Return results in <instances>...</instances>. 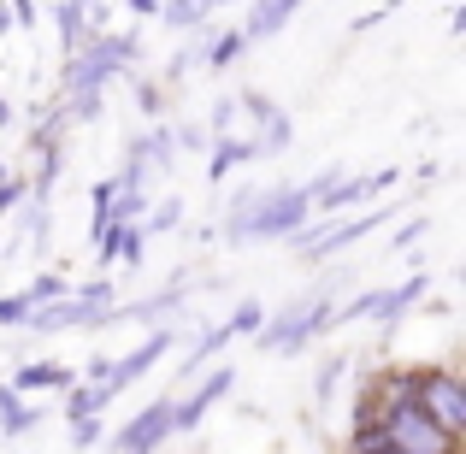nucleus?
<instances>
[{
	"label": "nucleus",
	"mask_w": 466,
	"mask_h": 454,
	"mask_svg": "<svg viewBox=\"0 0 466 454\" xmlns=\"http://www.w3.org/2000/svg\"><path fill=\"white\" fill-rule=\"evenodd\" d=\"M384 454H396V449H384Z\"/></svg>",
	"instance_id": "79ce46f5"
},
{
	"label": "nucleus",
	"mask_w": 466,
	"mask_h": 454,
	"mask_svg": "<svg viewBox=\"0 0 466 454\" xmlns=\"http://www.w3.org/2000/svg\"><path fill=\"white\" fill-rule=\"evenodd\" d=\"M171 342H177V330H171V325H154L148 337L137 342V348H130V354H118V360H113V372H106V384H101V389H106V396L118 401V396H125L130 384H137V378H148L154 366L166 360V348H171Z\"/></svg>",
	"instance_id": "1a4fd4ad"
},
{
	"label": "nucleus",
	"mask_w": 466,
	"mask_h": 454,
	"mask_svg": "<svg viewBox=\"0 0 466 454\" xmlns=\"http://www.w3.org/2000/svg\"><path fill=\"white\" fill-rule=\"evenodd\" d=\"M230 125H237V95H218L207 113V136H230Z\"/></svg>",
	"instance_id": "c85d7f7f"
},
{
	"label": "nucleus",
	"mask_w": 466,
	"mask_h": 454,
	"mask_svg": "<svg viewBox=\"0 0 466 454\" xmlns=\"http://www.w3.org/2000/svg\"><path fill=\"white\" fill-rule=\"evenodd\" d=\"M54 24H59V47H66V59L89 42V18H83L77 0H59V6H54Z\"/></svg>",
	"instance_id": "aec40b11"
},
{
	"label": "nucleus",
	"mask_w": 466,
	"mask_h": 454,
	"mask_svg": "<svg viewBox=\"0 0 466 454\" xmlns=\"http://www.w3.org/2000/svg\"><path fill=\"white\" fill-rule=\"evenodd\" d=\"M66 296H71V284H66V277H59V272H35L30 284H24V301H30V307H47V301H66Z\"/></svg>",
	"instance_id": "a878e982"
},
{
	"label": "nucleus",
	"mask_w": 466,
	"mask_h": 454,
	"mask_svg": "<svg viewBox=\"0 0 466 454\" xmlns=\"http://www.w3.org/2000/svg\"><path fill=\"white\" fill-rule=\"evenodd\" d=\"M137 106H142V113H148V118H159V113H166V83L142 77V83H137Z\"/></svg>",
	"instance_id": "7c9ffc66"
},
{
	"label": "nucleus",
	"mask_w": 466,
	"mask_h": 454,
	"mask_svg": "<svg viewBox=\"0 0 466 454\" xmlns=\"http://www.w3.org/2000/svg\"><path fill=\"white\" fill-rule=\"evenodd\" d=\"M6 12H12V30H35V0H6Z\"/></svg>",
	"instance_id": "c9c22d12"
},
{
	"label": "nucleus",
	"mask_w": 466,
	"mask_h": 454,
	"mask_svg": "<svg viewBox=\"0 0 466 454\" xmlns=\"http://www.w3.org/2000/svg\"><path fill=\"white\" fill-rule=\"evenodd\" d=\"M254 159H260V142L254 136H213L207 142V177L225 183L237 166H254Z\"/></svg>",
	"instance_id": "f8f14e48"
},
{
	"label": "nucleus",
	"mask_w": 466,
	"mask_h": 454,
	"mask_svg": "<svg viewBox=\"0 0 466 454\" xmlns=\"http://www.w3.org/2000/svg\"><path fill=\"white\" fill-rule=\"evenodd\" d=\"M6 30H12V12H6V6H0V35H6Z\"/></svg>",
	"instance_id": "58836bf2"
},
{
	"label": "nucleus",
	"mask_w": 466,
	"mask_h": 454,
	"mask_svg": "<svg viewBox=\"0 0 466 454\" xmlns=\"http://www.w3.org/2000/svg\"><path fill=\"white\" fill-rule=\"evenodd\" d=\"M384 218H396V207H372V213H354V218H337V225H301L296 230V237H289V242H296V254H301V260H308V266H319V260H330V254H342V248H354V242H360V237H372V230L378 225H384Z\"/></svg>",
	"instance_id": "0eeeda50"
},
{
	"label": "nucleus",
	"mask_w": 466,
	"mask_h": 454,
	"mask_svg": "<svg viewBox=\"0 0 466 454\" xmlns=\"http://www.w3.org/2000/svg\"><path fill=\"white\" fill-rule=\"evenodd\" d=\"M289 136H296L289 113H284V106H272V113L260 118V136H254V142H260V159H266V154H284V148H289Z\"/></svg>",
	"instance_id": "b1692460"
},
{
	"label": "nucleus",
	"mask_w": 466,
	"mask_h": 454,
	"mask_svg": "<svg viewBox=\"0 0 466 454\" xmlns=\"http://www.w3.org/2000/svg\"><path fill=\"white\" fill-rule=\"evenodd\" d=\"M0 177H12V166H6V154H0Z\"/></svg>",
	"instance_id": "ea45409f"
},
{
	"label": "nucleus",
	"mask_w": 466,
	"mask_h": 454,
	"mask_svg": "<svg viewBox=\"0 0 466 454\" xmlns=\"http://www.w3.org/2000/svg\"><path fill=\"white\" fill-rule=\"evenodd\" d=\"M130 12H137V18H159V0H125Z\"/></svg>",
	"instance_id": "e433bc0d"
},
{
	"label": "nucleus",
	"mask_w": 466,
	"mask_h": 454,
	"mask_svg": "<svg viewBox=\"0 0 466 454\" xmlns=\"http://www.w3.org/2000/svg\"><path fill=\"white\" fill-rule=\"evenodd\" d=\"M42 425V408H24V396L12 384H0V443H18Z\"/></svg>",
	"instance_id": "2eb2a0df"
},
{
	"label": "nucleus",
	"mask_w": 466,
	"mask_h": 454,
	"mask_svg": "<svg viewBox=\"0 0 466 454\" xmlns=\"http://www.w3.org/2000/svg\"><path fill=\"white\" fill-rule=\"evenodd\" d=\"M30 313H35V307L24 301V289H18V296H0V325H24Z\"/></svg>",
	"instance_id": "72a5a7b5"
},
{
	"label": "nucleus",
	"mask_w": 466,
	"mask_h": 454,
	"mask_svg": "<svg viewBox=\"0 0 466 454\" xmlns=\"http://www.w3.org/2000/svg\"><path fill=\"white\" fill-rule=\"evenodd\" d=\"M260 325H266V301H237V307H230V318H225L230 337H254Z\"/></svg>",
	"instance_id": "bb28decb"
},
{
	"label": "nucleus",
	"mask_w": 466,
	"mask_h": 454,
	"mask_svg": "<svg viewBox=\"0 0 466 454\" xmlns=\"http://www.w3.org/2000/svg\"><path fill=\"white\" fill-rule=\"evenodd\" d=\"M142 254H148V230L142 225H118L113 237H106V254H101V266H142Z\"/></svg>",
	"instance_id": "f3484780"
},
{
	"label": "nucleus",
	"mask_w": 466,
	"mask_h": 454,
	"mask_svg": "<svg viewBox=\"0 0 466 454\" xmlns=\"http://www.w3.org/2000/svg\"><path fill=\"white\" fill-rule=\"evenodd\" d=\"M342 284H349V272H330L325 284L313 289V296L284 301L278 313H266V325L254 330L260 354H308L313 342L330 330V318H337V289H342Z\"/></svg>",
	"instance_id": "f257e3e1"
},
{
	"label": "nucleus",
	"mask_w": 466,
	"mask_h": 454,
	"mask_svg": "<svg viewBox=\"0 0 466 454\" xmlns=\"http://www.w3.org/2000/svg\"><path fill=\"white\" fill-rule=\"evenodd\" d=\"M101 413H95V419H71V449H77V454H89L95 443H101Z\"/></svg>",
	"instance_id": "c756f323"
},
{
	"label": "nucleus",
	"mask_w": 466,
	"mask_h": 454,
	"mask_svg": "<svg viewBox=\"0 0 466 454\" xmlns=\"http://www.w3.org/2000/svg\"><path fill=\"white\" fill-rule=\"evenodd\" d=\"M137 154H142V166H148L154 177H159V171H171V166H177V142H171V125H154L148 136H137Z\"/></svg>",
	"instance_id": "a211bd4d"
},
{
	"label": "nucleus",
	"mask_w": 466,
	"mask_h": 454,
	"mask_svg": "<svg viewBox=\"0 0 466 454\" xmlns=\"http://www.w3.org/2000/svg\"><path fill=\"white\" fill-rule=\"evenodd\" d=\"M59 396H66V419H95V413H106L113 408V396H106L101 384H71V389H59Z\"/></svg>",
	"instance_id": "6ab92c4d"
},
{
	"label": "nucleus",
	"mask_w": 466,
	"mask_h": 454,
	"mask_svg": "<svg viewBox=\"0 0 466 454\" xmlns=\"http://www.w3.org/2000/svg\"><path fill=\"white\" fill-rule=\"evenodd\" d=\"M230 342V330L225 325H213V330H201V342H195L189 354H183V366H177V384H195L201 378V366H213L218 360V348Z\"/></svg>",
	"instance_id": "dca6fc26"
},
{
	"label": "nucleus",
	"mask_w": 466,
	"mask_h": 454,
	"mask_svg": "<svg viewBox=\"0 0 466 454\" xmlns=\"http://www.w3.org/2000/svg\"><path fill=\"white\" fill-rule=\"evenodd\" d=\"M242 54H248V42H242V30H218L213 42H207V59H201V66H207V71H230V66L242 59Z\"/></svg>",
	"instance_id": "5701e85b"
},
{
	"label": "nucleus",
	"mask_w": 466,
	"mask_h": 454,
	"mask_svg": "<svg viewBox=\"0 0 466 454\" xmlns=\"http://www.w3.org/2000/svg\"><path fill=\"white\" fill-rule=\"evenodd\" d=\"M159 443H171V396H154L137 419L118 425L113 454H159Z\"/></svg>",
	"instance_id": "9d476101"
},
{
	"label": "nucleus",
	"mask_w": 466,
	"mask_h": 454,
	"mask_svg": "<svg viewBox=\"0 0 466 454\" xmlns=\"http://www.w3.org/2000/svg\"><path fill=\"white\" fill-rule=\"evenodd\" d=\"M24 195H30V183H24V177H18V171H12V177H0V218H6V213H12V207H18V201H24Z\"/></svg>",
	"instance_id": "473e14b6"
},
{
	"label": "nucleus",
	"mask_w": 466,
	"mask_h": 454,
	"mask_svg": "<svg viewBox=\"0 0 466 454\" xmlns=\"http://www.w3.org/2000/svg\"><path fill=\"white\" fill-rule=\"evenodd\" d=\"M0 125H12V101H6V95H0Z\"/></svg>",
	"instance_id": "4c0bfd02"
},
{
	"label": "nucleus",
	"mask_w": 466,
	"mask_h": 454,
	"mask_svg": "<svg viewBox=\"0 0 466 454\" xmlns=\"http://www.w3.org/2000/svg\"><path fill=\"white\" fill-rule=\"evenodd\" d=\"M171 142H177V154H201L213 136H207V125H177V130H171Z\"/></svg>",
	"instance_id": "2f4dec72"
},
{
	"label": "nucleus",
	"mask_w": 466,
	"mask_h": 454,
	"mask_svg": "<svg viewBox=\"0 0 466 454\" xmlns=\"http://www.w3.org/2000/svg\"><path fill=\"white\" fill-rule=\"evenodd\" d=\"M207 6H213V12H218V6H230V0H207Z\"/></svg>",
	"instance_id": "a19ab883"
},
{
	"label": "nucleus",
	"mask_w": 466,
	"mask_h": 454,
	"mask_svg": "<svg viewBox=\"0 0 466 454\" xmlns=\"http://www.w3.org/2000/svg\"><path fill=\"white\" fill-rule=\"evenodd\" d=\"M177 225H183V201H177V195H166V201L148 207V218H142L148 237H154V230H177Z\"/></svg>",
	"instance_id": "cd10ccee"
},
{
	"label": "nucleus",
	"mask_w": 466,
	"mask_h": 454,
	"mask_svg": "<svg viewBox=\"0 0 466 454\" xmlns=\"http://www.w3.org/2000/svg\"><path fill=\"white\" fill-rule=\"evenodd\" d=\"M342 372H349V354L337 348V354H330V360L313 372V401H319V408H330V401H337V384H342Z\"/></svg>",
	"instance_id": "393cba45"
},
{
	"label": "nucleus",
	"mask_w": 466,
	"mask_h": 454,
	"mask_svg": "<svg viewBox=\"0 0 466 454\" xmlns=\"http://www.w3.org/2000/svg\"><path fill=\"white\" fill-rule=\"evenodd\" d=\"M425 296H431V277H425V272H420V277H401L396 289H360L354 301H342V307H337L330 330H337V325H360V318H372V325L396 330V325H401V318H408Z\"/></svg>",
	"instance_id": "20e7f679"
},
{
	"label": "nucleus",
	"mask_w": 466,
	"mask_h": 454,
	"mask_svg": "<svg viewBox=\"0 0 466 454\" xmlns=\"http://www.w3.org/2000/svg\"><path fill=\"white\" fill-rule=\"evenodd\" d=\"M313 218V195L308 183H284V189H260V201H254L248 213V237L242 242H289L301 225Z\"/></svg>",
	"instance_id": "39448f33"
},
{
	"label": "nucleus",
	"mask_w": 466,
	"mask_h": 454,
	"mask_svg": "<svg viewBox=\"0 0 466 454\" xmlns=\"http://www.w3.org/2000/svg\"><path fill=\"white\" fill-rule=\"evenodd\" d=\"M413 401L431 413L437 431H449L455 443L466 437V378L455 366H413Z\"/></svg>",
	"instance_id": "423d86ee"
},
{
	"label": "nucleus",
	"mask_w": 466,
	"mask_h": 454,
	"mask_svg": "<svg viewBox=\"0 0 466 454\" xmlns=\"http://www.w3.org/2000/svg\"><path fill=\"white\" fill-rule=\"evenodd\" d=\"M390 183H396V171H372V177H349V171H342L330 189L313 195V213H325V225H330V218H342L349 207H360V201H372V195H384Z\"/></svg>",
	"instance_id": "9b49d317"
},
{
	"label": "nucleus",
	"mask_w": 466,
	"mask_h": 454,
	"mask_svg": "<svg viewBox=\"0 0 466 454\" xmlns=\"http://www.w3.org/2000/svg\"><path fill=\"white\" fill-rule=\"evenodd\" d=\"M148 218V189H118L113 201H106V225H142Z\"/></svg>",
	"instance_id": "4be33fe9"
},
{
	"label": "nucleus",
	"mask_w": 466,
	"mask_h": 454,
	"mask_svg": "<svg viewBox=\"0 0 466 454\" xmlns=\"http://www.w3.org/2000/svg\"><path fill=\"white\" fill-rule=\"evenodd\" d=\"M301 6H308V0H254L248 24H242V42H266V35H278Z\"/></svg>",
	"instance_id": "4468645a"
},
{
	"label": "nucleus",
	"mask_w": 466,
	"mask_h": 454,
	"mask_svg": "<svg viewBox=\"0 0 466 454\" xmlns=\"http://www.w3.org/2000/svg\"><path fill=\"white\" fill-rule=\"evenodd\" d=\"M230 389H237V366H213V372H201V378L189 384V396L171 401V437H189L195 425H201L207 413H213L218 401L230 396Z\"/></svg>",
	"instance_id": "6e6552de"
},
{
	"label": "nucleus",
	"mask_w": 466,
	"mask_h": 454,
	"mask_svg": "<svg viewBox=\"0 0 466 454\" xmlns=\"http://www.w3.org/2000/svg\"><path fill=\"white\" fill-rule=\"evenodd\" d=\"M71 384H77V372L59 366V360H24L18 372H12V389H18V396H35V389H71Z\"/></svg>",
	"instance_id": "ddd939ff"
},
{
	"label": "nucleus",
	"mask_w": 466,
	"mask_h": 454,
	"mask_svg": "<svg viewBox=\"0 0 466 454\" xmlns=\"http://www.w3.org/2000/svg\"><path fill=\"white\" fill-rule=\"evenodd\" d=\"M207 12H213L207 0H159V24H171V30H183V35L201 30Z\"/></svg>",
	"instance_id": "412c9836"
},
{
	"label": "nucleus",
	"mask_w": 466,
	"mask_h": 454,
	"mask_svg": "<svg viewBox=\"0 0 466 454\" xmlns=\"http://www.w3.org/2000/svg\"><path fill=\"white\" fill-rule=\"evenodd\" d=\"M118 301L113 277H95V284H77L66 301H47L35 307L30 318H24V330H35V337H59V330H95L101 325V313Z\"/></svg>",
	"instance_id": "7ed1b4c3"
},
{
	"label": "nucleus",
	"mask_w": 466,
	"mask_h": 454,
	"mask_svg": "<svg viewBox=\"0 0 466 454\" xmlns=\"http://www.w3.org/2000/svg\"><path fill=\"white\" fill-rule=\"evenodd\" d=\"M425 230H431V218H425V213H420V218H401V230H396V248H413V242H420Z\"/></svg>",
	"instance_id": "f704fd0d"
},
{
	"label": "nucleus",
	"mask_w": 466,
	"mask_h": 454,
	"mask_svg": "<svg viewBox=\"0 0 466 454\" xmlns=\"http://www.w3.org/2000/svg\"><path fill=\"white\" fill-rule=\"evenodd\" d=\"M142 59V42L137 35H118V30H101L66 59V95H101L113 77H125L130 66Z\"/></svg>",
	"instance_id": "f03ea898"
}]
</instances>
